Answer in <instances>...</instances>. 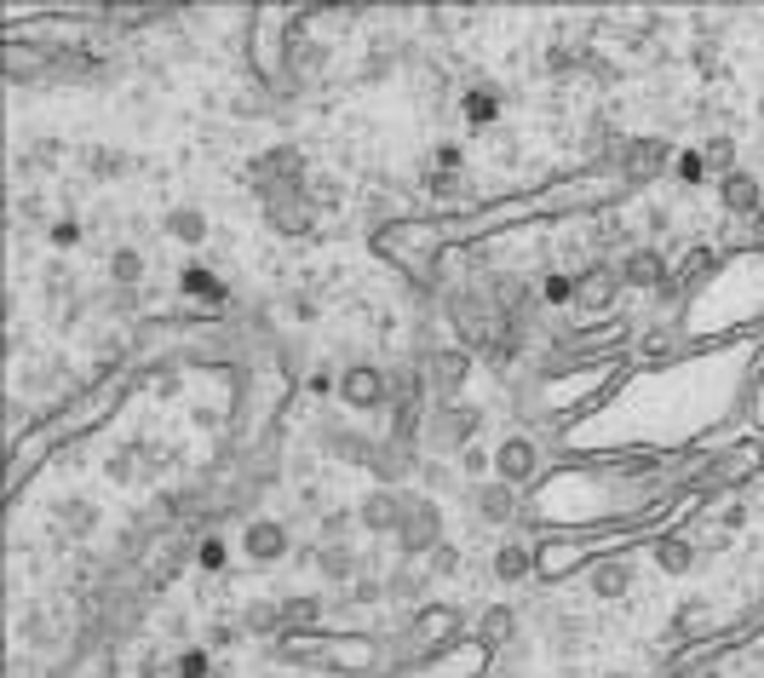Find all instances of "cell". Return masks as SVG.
<instances>
[{
    "mask_svg": "<svg viewBox=\"0 0 764 678\" xmlns=\"http://www.w3.org/2000/svg\"><path fill=\"white\" fill-rule=\"evenodd\" d=\"M483 431V409L477 403H460V397H431V414H426V443L431 454H460Z\"/></svg>",
    "mask_w": 764,
    "mask_h": 678,
    "instance_id": "1",
    "label": "cell"
},
{
    "mask_svg": "<svg viewBox=\"0 0 764 678\" xmlns=\"http://www.w3.org/2000/svg\"><path fill=\"white\" fill-rule=\"evenodd\" d=\"M339 403L356 414H391V374L379 363H351L339 374Z\"/></svg>",
    "mask_w": 764,
    "mask_h": 678,
    "instance_id": "2",
    "label": "cell"
},
{
    "mask_svg": "<svg viewBox=\"0 0 764 678\" xmlns=\"http://www.w3.org/2000/svg\"><path fill=\"white\" fill-rule=\"evenodd\" d=\"M397 541V552L409 557V564H419V557H431L449 535H442V512H437V501H426V494H414V506H409V517H402V529L391 535Z\"/></svg>",
    "mask_w": 764,
    "mask_h": 678,
    "instance_id": "3",
    "label": "cell"
},
{
    "mask_svg": "<svg viewBox=\"0 0 764 678\" xmlns=\"http://www.w3.org/2000/svg\"><path fill=\"white\" fill-rule=\"evenodd\" d=\"M397 632H402L397 638L402 655H431L449 632H460V610H449V604H419L409 615V627H397Z\"/></svg>",
    "mask_w": 764,
    "mask_h": 678,
    "instance_id": "4",
    "label": "cell"
},
{
    "mask_svg": "<svg viewBox=\"0 0 764 678\" xmlns=\"http://www.w3.org/2000/svg\"><path fill=\"white\" fill-rule=\"evenodd\" d=\"M265 225H271L276 236H311V230H316V202H311V190L288 185V190L265 196Z\"/></svg>",
    "mask_w": 764,
    "mask_h": 678,
    "instance_id": "5",
    "label": "cell"
},
{
    "mask_svg": "<svg viewBox=\"0 0 764 678\" xmlns=\"http://www.w3.org/2000/svg\"><path fill=\"white\" fill-rule=\"evenodd\" d=\"M494 477H500V484H512V489L535 484V477H540V443H535V437H523V431L500 437V443H494Z\"/></svg>",
    "mask_w": 764,
    "mask_h": 678,
    "instance_id": "6",
    "label": "cell"
},
{
    "mask_svg": "<svg viewBox=\"0 0 764 678\" xmlns=\"http://www.w3.org/2000/svg\"><path fill=\"white\" fill-rule=\"evenodd\" d=\"M409 506H414V494L409 489H368L362 494V506H356V524L368 529V535H397L402 529V517H409Z\"/></svg>",
    "mask_w": 764,
    "mask_h": 678,
    "instance_id": "7",
    "label": "cell"
},
{
    "mask_svg": "<svg viewBox=\"0 0 764 678\" xmlns=\"http://www.w3.org/2000/svg\"><path fill=\"white\" fill-rule=\"evenodd\" d=\"M615 293H621V271L615 265H580L575 271V311H587V316H610L615 305Z\"/></svg>",
    "mask_w": 764,
    "mask_h": 678,
    "instance_id": "8",
    "label": "cell"
},
{
    "mask_svg": "<svg viewBox=\"0 0 764 678\" xmlns=\"http://www.w3.org/2000/svg\"><path fill=\"white\" fill-rule=\"evenodd\" d=\"M241 552H248V564H281V557L293 552V535L281 517H248V529H241Z\"/></svg>",
    "mask_w": 764,
    "mask_h": 678,
    "instance_id": "9",
    "label": "cell"
},
{
    "mask_svg": "<svg viewBox=\"0 0 764 678\" xmlns=\"http://www.w3.org/2000/svg\"><path fill=\"white\" fill-rule=\"evenodd\" d=\"M299 167H305V155H299L293 145H276V150H265V155H253L248 178H253L259 196H276V190L299 185Z\"/></svg>",
    "mask_w": 764,
    "mask_h": 678,
    "instance_id": "10",
    "label": "cell"
},
{
    "mask_svg": "<svg viewBox=\"0 0 764 678\" xmlns=\"http://www.w3.org/2000/svg\"><path fill=\"white\" fill-rule=\"evenodd\" d=\"M426 374H431V397H460L472 380V351L449 346V351H426Z\"/></svg>",
    "mask_w": 764,
    "mask_h": 678,
    "instance_id": "11",
    "label": "cell"
},
{
    "mask_svg": "<svg viewBox=\"0 0 764 678\" xmlns=\"http://www.w3.org/2000/svg\"><path fill=\"white\" fill-rule=\"evenodd\" d=\"M466 501H472V512L483 517V524H494V529H506L512 517H517V489L500 484V477H483V484H472Z\"/></svg>",
    "mask_w": 764,
    "mask_h": 678,
    "instance_id": "12",
    "label": "cell"
},
{
    "mask_svg": "<svg viewBox=\"0 0 764 678\" xmlns=\"http://www.w3.org/2000/svg\"><path fill=\"white\" fill-rule=\"evenodd\" d=\"M414 472H419L414 449H402V443H391V437H379L374 454H368V477H374V484H379V489H402Z\"/></svg>",
    "mask_w": 764,
    "mask_h": 678,
    "instance_id": "13",
    "label": "cell"
},
{
    "mask_svg": "<svg viewBox=\"0 0 764 678\" xmlns=\"http://www.w3.org/2000/svg\"><path fill=\"white\" fill-rule=\"evenodd\" d=\"M633 581H638V564H633V557H598V564L587 569V592L603 598V604H610V598H627Z\"/></svg>",
    "mask_w": 764,
    "mask_h": 678,
    "instance_id": "14",
    "label": "cell"
},
{
    "mask_svg": "<svg viewBox=\"0 0 764 678\" xmlns=\"http://www.w3.org/2000/svg\"><path fill=\"white\" fill-rule=\"evenodd\" d=\"M615 271H621V288H643V293L667 282V259H661V248H627Z\"/></svg>",
    "mask_w": 764,
    "mask_h": 678,
    "instance_id": "15",
    "label": "cell"
},
{
    "mask_svg": "<svg viewBox=\"0 0 764 678\" xmlns=\"http://www.w3.org/2000/svg\"><path fill=\"white\" fill-rule=\"evenodd\" d=\"M718 196H724V208H730V218H753L764 213V190H759V178L753 173H741V167H730L718 178Z\"/></svg>",
    "mask_w": 764,
    "mask_h": 678,
    "instance_id": "16",
    "label": "cell"
},
{
    "mask_svg": "<svg viewBox=\"0 0 764 678\" xmlns=\"http://www.w3.org/2000/svg\"><path fill=\"white\" fill-rule=\"evenodd\" d=\"M489 569H494L500 587H523L529 575H540V557L529 552V541H500L494 557H489Z\"/></svg>",
    "mask_w": 764,
    "mask_h": 678,
    "instance_id": "17",
    "label": "cell"
},
{
    "mask_svg": "<svg viewBox=\"0 0 764 678\" xmlns=\"http://www.w3.org/2000/svg\"><path fill=\"white\" fill-rule=\"evenodd\" d=\"M305 564H316V575L328 587H346V581H356L362 575V557H356V547L351 541H339V547H316V552H305Z\"/></svg>",
    "mask_w": 764,
    "mask_h": 678,
    "instance_id": "18",
    "label": "cell"
},
{
    "mask_svg": "<svg viewBox=\"0 0 764 678\" xmlns=\"http://www.w3.org/2000/svg\"><path fill=\"white\" fill-rule=\"evenodd\" d=\"M316 443L334 454V461H351V466H368V454H374V437H356L346 426H316Z\"/></svg>",
    "mask_w": 764,
    "mask_h": 678,
    "instance_id": "19",
    "label": "cell"
},
{
    "mask_svg": "<svg viewBox=\"0 0 764 678\" xmlns=\"http://www.w3.org/2000/svg\"><path fill=\"white\" fill-rule=\"evenodd\" d=\"M426 587H431V569H419V564H409V557H402V569H391L386 575V598L391 604H426Z\"/></svg>",
    "mask_w": 764,
    "mask_h": 678,
    "instance_id": "20",
    "label": "cell"
},
{
    "mask_svg": "<svg viewBox=\"0 0 764 678\" xmlns=\"http://www.w3.org/2000/svg\"><path fill=\"white\" fill-rule=\"evenodd\" d=\"M236 627L253 632V638H276L281 627H288V615H281V598H253V604L236 615Z\"/></svg>",
    "mask_w": 764,
    "mask_h": 678,
    "instance_id": "21",
    "label": "cell"
},
{
    "mask_svg": "<svg viewBox=\"0 0 764 678\" xmlns=\"http://www.w3.org/2000/svg\"><path fill=\"white\" fill-rule=\"evenodd\" d=\"M661 162H667V145L661 138H638V145H627V155H621V167H627L633 185H643V178H655Z\"/></svg>",
    "mask_w": 764,
    "mask_h": 678,
    "instance_id": "22",
    "label": "cell"
},
{
    "mask_svg": "<svg viewBox=\"0 0 764 678\" xmlns=\"http://www.w3.org/2000/svg\"><path fill=\"white\" fill-rule=\"evenodd\" d=\"M512 638H517V615L506 604H489L477 615V644L483 650H489V644H512Z\"/></svg>",
    "mask_w": 764,
    "mask_h": 678,
    "instance_id": "23",
    "label": "cell"
},
{
    "mask_svg": "<svg viewBox=\"0 0 764 678\" xmlns=\"http://www.w3.org/2000/svg\"><path fill=\"white\" fill-rule=\"evenodd\" d=\"M690 564H696V547L684 541V535H661L655 541V569L661 575H690Z\"/></svg>",
    "mask_w": 764,
    "mask_h": 678,
    "instance_id": "24",
    "label": "cell"
},
{
    "mask_svg": "<svg viewBox=\"0 0 764 678\" xmlns=\"http://www.w3.org/2000/svg\"><path fill=\"white\" fill-rule=\"evenodd\" d=\"M167 236H173V242H185V248L208 242V213H201V208H173L167 213Z\"/></svg>",
    "mask_w": 764,
    "mask_h": 678,
    "instance_id": "25",
    "label": "cell"
},
{
    "mask_svg": "<svg viewBox=\"0 0 764 678\" xmlns=\"http://www.w3.org/2000/svg\"><path fill=\"white\" fill-rule=\"evenodd\" d=\"M52 517L64 524L70 535H92V524H98V506L92 501H80V494H64V501L52 506Z\"/></svg>",
    "mask_w": 764,
    "mask_h": 678,
    "instance_id": "26",
    "label": "cell"
},
{
    "mask_svg": "<svg viewBox=\"0 0 764 678\" xmlns=\"http://www.w3.org/2000/svg\"><path fill=\"white\" fill-rule=\"evenodd\" d=\"M110 282L115 288H138V282H145V253H138V248H115L110 253Z\"/></svg>",
    "mask_w": 764,
    "mask_h": 678,
    "instance_id": "27",
    "label": "cell"
},
{
    "mask_svg": "<svg viewBox=\"0 0 764 678\" xmlns=\"http://www.w3.org/2000/svg\"><path fill=\"white\" fill-rule=\"evenodd\" d=\"M454 461H460V472H466L472 484H483V477H494V449H477V443H466V449L454 454Z\"/></svg>",
    "mask_w": 764,
    "mask_h": 678,
    "instance_id": "28",
    "label": "cell"
},
{
    "mask_svg": "<svg viewBox=\"0 0 764 678\" xmlns=\"http://www.w3.org/2000/svg\"><path fill=\"white\" fill-rule=\"evenodd\" d=\"M426 569H431V581H449V575L466 569V557H460V547H454V541H442V547L426 557Z\"/></svg>",
    "mask_w": 764,
    "mask_h": 678,
    "instance_id": "29",
    "label": "cell"
},
{
    "mask_svg": "<svg viewBox=\"0 0 764 678\" xmlns=\"http://www.w3.org/2000/svg\"><path fill=\"white\" fill-rule=\"evenodd\" d=\"M351 524H356V512H322L316 517V535H322V547H339L351 535Z\"/></svg>",
    "mask_w": 764,
    "mask_h": 678,
    "instance_id": "30",
    "label": "cell"
},
{
    "mask_svg": "<svg viewBox=\"0 0 764 678\" xmlns=\"http://www.w3.org/2000/svg\"><path fill=\"white\" fill-rule=\"evenodd\" d=\"M281 615H288V627H316L322 622V598H281Z\"/></svg>",
    "mask_w": 764,
    "mask_h": 678,
    "instance_id": "31",
    "label": "cell"
},
{
    "mask_svg": "<svg viewBox=\"0 0 764 678\" xmlns=\"http://www.w3.org/2000/svg\"><path fill=\"white\" fill-rule=\"evenodd\" d=\"M673 178H678V185H701V178H707V155H701V150L673 155Z\"/></svg>",
    "mask_w": 764,
    "mask_h": 678,
    "instance_id": "32",
    "label": "cell"
},
{
    "mask_svg": "<svg viewBox=\"0 0 764 678\" xmlns=\"http://www.w3.org/2000/svg\"><path fill=\"white\" fill-rule=\"evenodd\" d=\"M87 167H92L98 178H115L121 167H127V155H121V150H87Z\"/></svg>",
    "mask_w": 764,
    "mask_h": 678,
    "instance_id": "33",
    "label": "cell"
},
{
    "mask_svg": "<svg viewBox=\"0 0 764 678\" xmlns=\"http://www.w3.org/2000/svg\"><path fill=\"white\" fill-rule=\"evenodd\" d=\"M540 299H547V305H563V299H575V276H540Z\"/></svg>",
    "mask_w": 764,
    "mask_h": 678,
    "instance_id": "34",
    "label": "cell"
},
{
    "mask_svg": "<svg viewBox=\"0 0 764 678\" xmlns=\"http://www.w3.org/2000/svg\"><path fill=\"white\" fill-rule=\"evenodd\" d=\"M379 598H386V581H374V575L362 569L356 581H351V604H379Z\"/></svg>",
    "mask_w": 764,
    "mask_h": 678,
    "instance_id": "35",
    "label": "cell"
},
{
    "mask_svg": "<svg viewBox=\"0 0 764 678\" xmlns=\"http://www.w3.org/2000/svg\"><path fill=\"white\" fill-rule=\"evenodd\" d=\"M707 271H713V253H707V248H690V253L678 259V276H684V282H690V276H707Z\"/></svg>",
    "mask_w": 764,
    "mask_h": 678,
    "instance_id": "36",
    "label": "cell"
},
{
    "mask_svg": "<svg viewBox=\"0 0 764 678\" xmlns=\"http://www.w3.org/2000/svg\"><path fill=\"white\" fill-rule=\"evenodd\" d=\"M173 673H178V678H208V655H201V650H185Z\"/></svg>",
    "mask_w": 764,
    "mask_h": 678,
    "instance_id": "37",
    "label": "cell"
},
{
    "mask_svg": "<svg viewBox=\"0 0 764 678\" xmlns=\"http://www.w3.org/2000/svg\"><path fill=\"white\" fill-rule=\"evenodd\" d=\"M426 185H431V190H437V196H454V190H460V185H466V178H460V173H449V167H437V173H431V178H426Z\"/></svg>",
    "mask_w": 764,
    "mask_h": 678,
    "instance_id": "38",
    "label": "cell"
},
{
    "mask_svg": "<svg viewBox=\"0 0 764 678\" xmlns=\"http://www.w3.org/2000/svg\"><path fill=\"white\" fill-rule=\"evenodd\" d=\"M419 484H431V489H442V484H449V466H426V461H419Z\"/></svg>",
    "mask_w": 764,
    "mask_h": 678,
    "instance_id": "39",
    "label": "cell"
},
{
    "mask_svg": "<svg viewBox=\"0 0 764 678\" xmlns=\"http://www.w3.org/2000/svg\"><path fill=\"white\" fill-rule=\"evenodd\" d=\"M701 155H707V162H713V167H724V162H730V138H713V145H707V150H701Z\"/></svg>",
    "mask_w": 764,
    "mask_h": 678,
    "instance_id": "40",
    "label": "cell"
},
{
    "mask_svg": "<svg viewBox=\"0 0 764 678\" xmlns=\"http://www.w3.org/2000/svg\"><path fill=\"white\" fill-rule=\"evenodd\" d=\"M29 162H47V167H52V162H58V145H52V138H40V145L29 150Z\"/></svg>",
    "mask_w": 764,
    "mask_h": 678,
    "instance_id": "41",
    "label": "cell"
},
{
    "mask_svg": "<svg viewBox=\"0 0 764 678\" xmlns=\"http://www.w3.org/2000/svg\"><path fill=\"white\" fill-rule=\"evenodd\" d=\"M741 517H748V506L736 501V506H724V512H718V524H724V529H741Z\"/></svg>",
    "mask_w": 764,
    "mask_h": 678,
    "instance_id": "42",
    "label": "cell"
},
{
    "mask_svg": "<svg viewBox=\"0 0 764 678\" xmlns=\"http://www.w3.org/2000/svg\"><path fill=\"white\" fill-rule=\"evenodd\" d=\"M288 311H293V316H299V323H311V316H316V311H311V299H305V293H299V299H288Z\"/></svg>",
    "mask_w": 764,
    "mask_h": 678,
    "instance_id": "43",
    "label": "cell"
}]
</instances>
